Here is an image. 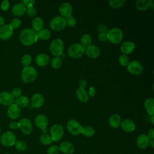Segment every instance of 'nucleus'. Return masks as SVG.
Segmentation results:
<instances>
[{"mask_svg": "<svg viewBox=\"0 0 154 154\" xmlns=\"http://www.w3.org/2000/svg\"><path fill=\"white\" fill-rule=\"evenodd\" d=\"M85 48L80 43H75L69 46L67 50L68 55L73 58H79L85 53Z\"/></svg>", "mask_w": 154, "mask_h": 154, "instance_id": "nucleus-4", "label": "nucleus"}, {"mask_svg": "<svg viewBox=\"0 0 154 154\" xmlns=\"http://www.w3.org/2000/svg\"><path fill=\"white\" fill-rule=\"evenodd\" d=\"M16 141V135L11 132L7 131L2 134L0 138L1 143L5 146H12Z\"/></svg>", "mask_w": 154, "mask_h": 154, "instance_id": "nucleus-7", "label": "nucleus"}, {"mask_svg": "<svg viewBox=\"0 0 154 154\" xmlns=\"http://www.w3.org/2000/svg\"><path fill=\"white\" fill-rule=\"evenodd\" d=\"M64 135V129L59 124L54 125L50 129V136L52 141H58L61 139Z\"/></svg>", "mask_w": 154, "mask_h": 154, "instance_id": "nucleus-8", "label": "nucleus"}, {"mask_svg": "<svg viewBox=\"0 0 154 154\" xmlns=\"http://www.w3.org/2000/svg\"><path fill=\"white\" fill-rule=\"evenodd\" d=\"M135 49V44L132 42L126 41L122 43L120 46V51L125 55L132 53Z\"/></svg>", "mask_w": 154, "mask_h": 154, "instance_id": "nucleus-23", "label": "nucleus"}, {"mask_svg": "<svg viewBox=\"0 0 154 154\" xmlns=\"http://www.w3.org/2000/svg\"><path fill=\"white\" fill-rule=\"evenodd\" d=\"M120 126L122 129L126 132H131L134 131L136 127L134 122L129 119H126L122 121Z\"/></svg>", "mask_w": 154, "mask_h": 154, "instance_id": "nucleus-17", "label": "nucleus"}, {"mask_svg": "<svg viewBox=\"0 0 154 154\" xmlns=\"http://www.w3.org/2000/svg\"><path fill=\"white\" fill-rule=\"evenodd\" d=\"M14 102V97L11 93L7 91L0 93V103L4 106H8Z\"/></svg>", "mask_w": 154, "mask_h": 154, "instance_id": "nucleus-15", "label": "nucleus"}, {"mask_svg": "<svg viewBox=\"0 0 154 154\" xmlns=\"http://www.w3.org/2000/svg\"><path fill=\"white\" fill-rule=\"evenodd\" d=\"M153 119H154V116H151V119H150V121H151V123H152V125L154 124V120H153Z\"/></svg>", "mask_w": 154, "mask_h": 154, "instance_id": "nucleus-55", "label": "nucleus"}, {"mask_svg": "<svg viewBox=\"0 0 154 154\" xmlns=\"http://www.w3.org/2000/svg\"><path fill=\"white\" fill-rule=\"evenodd\" d=\"M14 103L17 105L19 107H25L29 104V99L25 96H20L16 98Z\"/></svg>", "mask_w": 154, "mask_h": 154, "instance_id": "nucleus-30", "label": "nucleus"}, {"mask_svg": "<svg viewBox=\"0 0 154 154\" xmlns=\"http://www.w3.org/2000/svg\"><path fill=\"white\" fill-rule=\"evenodd\" d=\"M121 117L117 114L111 115L109 119V125L112 128H117L121 123Z\"/></svg>", "mask_w": 154, "mask_h": 154, "instance_id": "nucleus-25", "label": "nucleus"}, {"mask_svg": "<svg viewBox=\"0 0 154 154\" xmlns=\"http://www.w3.org/2000/svg\"><path fill=\"white\" fill-rule=\"evenodd\" d=\"M144 108L150 116L154 114V99L152 97L147 99L144 103Z\"/></svg>", "mask_w": 154, "mask_h": 154, "instance_id": "nucleus-27", "label": "nucleus"}, {"mask_svg": "<svg viewBox=\"0 0 154 154\" xmlns=\"http://www.w3.org/2000/svg\"><path fill=\"white\" fill-rule=\"evenodd\" d=\"M150 139L146 134H142L140 135L136 140V144L138 148L140 149H145L149 145Z\"/></svg>", "mask_w": 154, "mask_h": 154, "instance_id": "nucleus-14", "label": "nucleus"}, {"mask_svg": "<svg viewBox=\"0 0 154 154\" xmlns=\"http://www.w3.org/2000/svg\"><path fill=\"white\" fill-rule=\"evenodd\" d=\"M35 61L38 66H44L49 63V58L48 55L45 54H40L36 56Z\"/></svg>", "mask_w": 154, "mask_h": 154, "instance_id": "nucleus-26", "label": "nucleus"}, {"mask_svg": "<svg viewBox=\"0 0 154 154\" xmlns=\"http://www.w3.org/2000/svg\"><path fill=\"white\" fill-rule=\"evenodd\" d=\"M35 125L42 130L46 129L48 125V119L47 117L43 114H38L35 119Z\"/></svg>", "mask_w": 154, "mask_h": 154, "instance_id": "nucleus-18", "label": "nucleus"}, {"mask_svg": "<svg viewBox=\"0 0 154 154\" xmlns=\"http://www.w3.org/2000/svg\"><path fill=\"white\" fill-rule=\"evenodd\" d=\"M66 25H67L68 26H69L70 27H73V26H75V25L76 23V19L72 16L67 17L66 19Z\"/></svg>", "mask_w": 154, "mask_h": 154, "instance_id": "nucleus-42", "label": "nucleus"}, {"mask_svg": "<svg viewBox=\"0 0 154 154\" xmlns=\"http://www.w3.org/2000/svg\"><path fill=\"white\" fill-rule=\"evenodd\" d=\"M97 31H99V33H102V32L107 33V32H108V28L105 25H99L97 26Z\"/></svg>", "mask_w": 154, "mask_h": 154, "instance_id": "nucleus-48", "label": "nucleus"}, {"mask_svg": "<svg viewBox=\"0 0 154 154\" xmlns=\"http://www.w3.org/2000/svg\"><path fill=\"white\" fill-rule=\"evenodd\" d=\"M87 85V81L85 79H81L79 82V88L84 89Z\"/></svg>", "mask_w": 154, "mask_h": 154, "instance_id": "nucleus-50", "label": "nucleus"}, {"mask_svg": "<svg viewBox=\"0 0 154 154\" xmlns=\"http://www.w3.org/2000/svg\"><path fill=\"white\" fill-rule=\"evenodd\" d=\"M22 79L24 82L30 83L34 81L37 76V72L32 66L24 67L22 70Z\"/></svg>", "mask_w": 154, "mask_h": 154, "instance_id": "nucleus-2", "label": "nucleus"}, {"mask_svg": "<svg viewBox=\"0 0 154 154\" xmlns=\"http://www.w3.org/2000/svg\"><path fill=\"white\" fill-rule=\"evenodd\" d=\"M37 36L38 38H40L41 40H48L51 37V32L47 29H42L38 32Z\"/></svg>", "mask_w": 154, "mask_h": 154, "instance_id": "nucleus-32", "label": "nucleus"}, {"mask_svg": "<svg viewBox=\"0 0 154 154\" xmlns=\"http://www.w3.org/2000/svg\"><path fill=\"white\" fill-rule=\"evenodd\" d=\"M59 152V147L56 145L51 146L47 149V154H58Z\"/></svg>", "mask_w": 154, "mask_h": 154, "instance_id": "nucleus-41", "label": "nucleus"}, {"mask_svg": "<svg viewBox=\"0 0 154 154\" xmlns=\"http://www.w3.org/2000/svg\"><path fill=\"white\" fill-rule=\"evenodd\" d=\"M85 53L87 57L90 58H96L100 54V50L99 48L95 45H90L85 48Z\"/></svg>", "mask_w": 154, "mask_h": 154, "instance_id": "nucleus-19", "label": "nucleus"}, {"mask_svg": "<svg viewBox=\"0 0 154 154\" xmlns=\"http://www.w3.org/2000/svg\"><path fill=\"white\" fill-rule=\"evenodd\" d=\"M21 25V20L19 19L15 18L13 19L10 23L9 25L13 29H17Z\"/></svg>", "mask_w": 154, "mask_h": 154, "instance_id": "nucleus-40", "label": "nucleus"}, {"mask_svg": "<svg viewBox=\"0 0 154 154\" xmlns=\"http://www.w3.org/2000/svg\"><path fill=\"white\" fill-rule=\"evenodd\" d=\"M15 149L20 152L24 151L26 149V144L25 141L22 140H17L14 143Z\"/></svg>", "mask_w": 154, "mask_h": 154, "instance_id": "nucleus-37", "label": "nucleus"}, {"mask_svg": "<svg viewBox=\"0 0 154 154\" xmlns=\"http://www.w3.org/2000/svg\"><path fill=\"white\" fill-rule=\"evenodd\" d=\"M149 145L152 148L154 147V140H150Z\"/></svg>", "mask_w": 154, "mask_h": 154, "instance_id": "nucleus-54", "label": "nucleus"}, {"mask_svg": "<svg viewBox=\"0 0 154 154\" xmlns=\"http://www.w3.org/2000/svg\"><path fill=\"white\" fill-rule=\"evenodd\" d=\"M13 29L9 25H4L0 27V38L2 40H7L10 38L13 34Z\"/></svg>", "mask_w": 154, "mask_h": 154, "instance_id": "nucleus-16", "label": "nucleus"}, {"mask_svg": "<svg viewBox=\"0 0 154 154\" xmlns=\"http://www.w3.org/2000/svg\"><path fill=\"white\" fill-rule=\"evenodd\" d=\"M49 25L51 28L54 31H61L66 26V18L61 16H55L51 20Z\"/></svg>", "mask_w": 154, "mask_h": 154, "instance_id": "nucleus-6", "label": "nucleus"}, {"mask_svg": "<svg viewBox=\"0 0 154 154\" xmlns=\"http://www.w3.org/2000/svg\"><path fill=\"white\" fill-rule=\"evenodd\" d=\"M98 39L100 42H106L108 40L107 39V34H106V33H105V32L99 33V35H98Z\"/></svg>", "mask_w": 154, "mask_h": 154, "instance_id": "nucleus-47", "label": "nucleus"}, {"mask_svg": "<svg viewBox=\"0 0 154 154\" xmlns=\"http://www.w3.org/2000/svg\"><path fill=\"white\" fill-rule=\"evenodd\" d=\"M153 5L152 0H138L135 2L136 7L140 11H145Z\"/></svg>", "mask_w": 154, "mask_h": 154, "instance_id": "nucleus-21", "label": "nucleus"}, {"mask_svg": "<svg viewBox=\"0 0 154 154\" xmlns=\"http://www.w3.org/2000/svg\"><path fill=\"white\" fill-rule=\"evenodd\" d=\"M9 128L11 129H18L19 128L18 122H15V121L11 122L9 124Z\"/></svg>", "mask_w": 154, "mask_h": 154, "instance_id": "nucleus-49", "label": "nucleus"}, {"mask_svg": "<svg viewBox=\"0 0 154 154\" xmlns=\"http://www.w3.org/2000/svg\"><path fill=\"white\" fill-rule=\"evenodd\" d=\"M26 7L22 3H17L13 7L11 11L14 16H20L26 12Z\"/></svg>", "mask_w": 154, "mask_h": 154, "instance_id": "nucleus-24", "label": "nucleus"}, {"mask_svg": "<svg viewBox=\"0 0 154 154\" xmlns=\"http://www.w3.org/2000/svg\"><path fill=\"white\" fill-rule=\"evenodd\" d=\"M32 28L35 31H39L43 29L44 26V22L43 19L40 17H36L34 18L31 22Z\"/></svg>", "mask_w": 154, "mask_h": 154, "instance_id": "nucleus-28", "label": "nucleus"}, {"mask_svg": "<svg viewBox=\"0 0 154 154\" xmlns=\"http://www.w3.org/2000/svg\"><path fill=\"white\" fill-rule=\"evenodd\" d=\"M59 12L64 17L70 16L73 12L72 6L69 2H63L59 7Z\"/></svg>", "mask_w": 154, "mask_h": 154, "instance_id": "nucleus-13", "label": "nucleus"}, {"mask_svg": "<svg viewBox=\"0 0 154 154\" xmlns=\"http://www.w3.org/2000/svg\"><path fill=\"white\" fill-rule=\"evenodd\" d=\"M119 62L122 66H126L129 63V58L126 55L122 54L119 58Z\"/></svg>", "mask_w": 154, "mask_h": 154, "instance_id": "nucleus-39", "label": "nucleus"}, {"mask_svg": "<svg viewBox=\"0 0 154 154\" xmlns=\"http://www.w3.org/2000/svg\"><path fill=\"white\" fill-rule=\"evenodd\" d=\"M143 69L142 64L140 61L137 60H134L131 62H129L127 66L128 71L135 75H138L141 74L143 72Z\"/></svg>", "mask_w": 154, "mask_h": 154, "instance_id": "nucleus-10", "label": "nucleus"}, {"mask_svg": "<svg viewBox=\"0 0 154 154\" xmlns=\"http://www.w3.org/2000/svg\"><path fill=\"white\" fill-rule=\"evenodd\" d=\"M7 114L11 119H16L20 115V107L14 103L9 105L7 109Z\"/></svg>", "mask_w": 154, "mask_h": 154, "instance_id": "nucleus-12", "label": "nucleus"}, {"mask_svg": "<svg viewBox=\"0 0 154 154\" xmlns=\"http://www.w3.org/2000/svg\"><path fill=\"white\" fill-rule=\"evenodd\" d=\"M10 6V3L8 0H4L1 4V8L3 11H7Z\"/></svg>", "mask_w": 154, "mask_h": 154, "instance_id": "nucleus-45", "label": "nucleus"}, {"mask_svg": "<svg viewBox=\"0 0 154 154\" xmlns=\"http://www.w3.org/2000/svg\"><path fill=\"white\" fill-rule=\"evenodd\" d=\"M125 2V0H110L108 4L110 7L114 8H118L122 7Z\"/></svg>", "mask_w": 154, "mask_h": 154, "instance_id": "nucleus-36", "label": "nucleus"}, {"mask_svg": "<svg viewBox=\"0 0 154 154\" xmlns=\"http://www.w3.org/2000/svg\"><path fill=\"white\" fill-rule=\"evenodd\" d=\"M76 94L78 99L81 102H87L88 100V95L85 89L78 88L76 91Z\"/></svg>", "mask_w": 154, "mask_h": 154, "instance_id": "nucleus-29", "label": "nucleus"}, {"mask_svg": "<svg viewBox=\"0 0 154 154\" xmlns=\"http://www.w3.org/2000/svg\"><path fill=\"white\" fill-rule=\"evenodd\" d=\"M19 128L20 129L21 131L26 134L29 135L32 132V125L29 119L27 118H24L19 120L18 122Z\"/></svg>", "mask_w": 154, "mask_h": 154, "instance_id": "nucleus-11", "label": "nucleus"}, {"mask_svg": "<svg viewBox=\"0 0 154 154\" xmlns=\"http://www.w3.org/2000/svg\"><path fill=\"white\" fill-rule=\"evenodd\" d=\"M67 129L68 131L73 135H78L81 133L82 126L76 120H69L67 123Z\"/></svg>", "mask_w": 154, "mask_h": 154, "instance_id": "nucleus-9", "label": "nucleus"}, {"mask_svg": "<svg viewBox=\"0 0 154 154\" xmlns=\"http://www.w3.org/2000/svg\"><path fill=\"white\" fill-rule=\"evenodd\" d=\"M31 60H32L31 56L29 54H25L22 57L21 60V63L24 67H26V66H29V65L31 62Z\"/></svg>", "mask_w": 154, "mask_h": 154, "instance_id": "nucleus-38", "label": "nucleus"}, {"mask_svg": "<svg viewBox=\"0 0 154 154\" xmlns=\"http://www.w3.org/2000/svg\"><path fill=\"white\" fill-rule=\"evenodd\" d=\"M49 49L53 55L58 57L63 54L64 50V43L61 38L54 39L49 46Z\"/></svg>", "mask_w": 154, "mask_h": 154, "instance_id": "nucleus-5", "label": "nucleus"}, {"mask_svg": "<svg viewBox=\"0 0 154 154\" xmlns=\"http://www.w3.org/2000/svg\"><path fill=\"white\" fill-rule=\"evenodd\" d=\"M40 141L43 145H49L52 143L51 136L47 134H43L40 136Z\"/></svg>", "mask_w": 154, "mask_h": 154, "instance_id": "nucleus-33", "label": "nucleus"}, {"mask_svg": "<svg viewBox=\"0 0 154 154\" xmlns=\"http://www.w3.org/2000/svg\"><path fill=\"white\" fill-rule=\"evenodd\" d=\"M81 134H82L85 137H90L94 135L95 131L93 128L89 126H87L85 127H82Z\"/></svg>", "mask_w": 154, "mask_h": 154, "instance_id": "nucleus-31", "label": "nucleus"}, {"mask_svg": "<svg viewBox=\"0 0 154 154\" xmlns=\"http://www.w3.org/2000/svg\"><path fill=\"white\" fill-rule=\"evenodd\" d=\"M91 43V37L88 34H84L81 38V45L84 47L88 46Z\"/></svg>", "mask_w": 154, "mask_h": 154, "instance_id": "nucleus-34", "label": "nucleus"}, {"mask_svg": "<svg viewBox=\"0 0 154 154\" xmlns=\"http://www.w3.org/2000/svg\"><path fill=\"white\" fill-rule=\"evenodd\" d=\"M19 39L23 45L31 46L37 42L38 39L37 33L32 29H24L20 32Z\"/></svg>", "mask_w": 154, "mask_h": 154, "instance_id": "nucleus-1", "label": "nucleus"}, {"mask_svg": "<svg viewBox=\"0 0 154 154\" xmlns=\"http://www.w3.org/2000/svg\"><path fill=\"white\" fill-rule=\"evenodd\" d=\"M5 154H10V153H5Z\"/></svg>", "mask_w": 154, "mask_h": 154, "instance_id": "nucleus-56", "label": "nucleus"}, {"mask_svg": "<svg viewBox=\"0 0 154 154\" xmlns=\"http://www.w3.org/2000/svg\"><path fill=\"white\" fill-rule=\"evenodd\" d=\"M59 150L64 154H72L75 151V147L70 142L63 141L59 147Z\"/></svg>", "mask_w": 154, "mask_h": 154, "instance_id": "nucleus-20", "label": "nucleus"}, {"mask_svg": "<svg viewBox=\"0 0 154 154\" xmlns=\"http://www.w3.org/2000/svg\"><path fill=\"white\" fill-rule=\"evenodd\" d=\"M11 94L14 98V97L17 98L19 96H20L22 94V90L19 88H14L12 90L11 92Z\"/></svg>", "mask_w": 154, "mask_h": 154, "instance_id": "nucleus-44", "label": "nucleus"}, {"mask_svg": "<svg viewBox=\"0 0 154 154\" xmlns=\"http://www.w3.org/2000/svg\"><path fill=\"white\" fill-rule=\"evenodd\" d=\"M5 23V20L4 19V17H2V16H0V26H2L4 25Z\"/></svg>", "mask_w": 154, "mask_h": 154, "instance_id": "nucleus-53", "label": "nucleus"}, {"mask_svg": "<svg viewBox=\"0 0 154 154\" xmlns=\"http://www.w3.org/2000/svg\"><path fill=\"white\" fill-rule=\"evenodd\" d=\"M44 97L40 93L34 94L31 97V105L32 107L38 108L44 103Z\"/></svg>", "mask_w": 154, "mask_h": 154, "instance_id": "nucleus-22", "label": "nucleus"}, {"mask_svg": "<svg viewBox=\"0 0 154 154\" xmlns=\"http://www.w3.org/2000/svg\"><path fill=\"white\" fill-rule=\"evenodd\" d=\"M88 94L91 97H94L96 94V90L93 87H90L88 89Z\"/></svg>", "mask_w": 154, "mask_h": 154, "instance_id": "nucleus-52", "label": "nucleus"}, {"mask_svg": "<svg viewBox=\"0 0 154 154\" xmlns=\"http://www.w3.org/2000/svg\"><path fill=\"white\" fill-rule=\"evenodd\" d=\"M147 135V137H149V138L150 140H153L154 139V129L153 128L150 129L148 132L147 134H146Z\"/></svg>", "mask_w": 154, "mask_h": 154, "instance_id": "nucleus-51", "label": "nucleus"}, {"mask_svg": "<svg viewBox=\"0 0 154 154\" xmlns=\"http://www.w3.org/2000/svg\"><path fill=\"white\" fill-rule=\"evenodd\" d=\"M0 132H1V129H0Z\"/></svg>", "mask_w": 154, "mask_h": 154, "instance_id": "nucleus-57", "label": "nucleus"}, {"mask_svg": "<svg viewBox=\"0 0 154 154\" xmlns=\"http://www.w3.org/2000/svg\"><path fill=\"white\" fill-rule=\"evenodd\" d=\"M21 3H22L26 7L29 6H32L35 3V1L34 0H22L21 1Z\"/></svg>", "mask_w": 154, "mask_h": 154, "instance_id": "nucleus-46", "label": "nucleus"}, {"mask_svg": "<svg viewBox=\"0 0 154 154\" xmlns=\"http://www.w3.org/2000/svg\"><path fill=\"white\" fill-rule=\"evenodd\" d=\"M107 39L112 44H119L122 40L123 34L122 31L118 28H113L107 33Z\"/></svg>", "mask_w": 154, "mask_h": 154, "instance_id": "nucleus-3", "label": "nucleus"}, {"mask_svg": "<svg viewBox=\"0 0 154 154\" xmlns=\"http://www.w3.org/2000/svg\"><path fill=\"white\" fill-rule=\"evenodd\" d=\"M51 64L52 67L55 69H58L61 67L62 65V60L60 57H55L52 60Z\"/></svg>", "mask_w": 154, "mask_h": 154, "instance_id": "nucleus-35", "label": "nucleus"}, {"mask_svg": "<svg viewBox=\"0 0 154 154\" xmlns=\"http://www.w3.org/2000/svg\"><path fill=\"white\" fill-rule=\"evenodd\" d=\"M26 12L28 16L33 17L36 14L37 11H36V9L35 8V7H34V6L32 5V6H29V7H26Z\"/></svg>", "mask_w": 154, "mask_h": 154, "instance_id": "nucleus-43", "label": "nucleus"}]
</instances>
